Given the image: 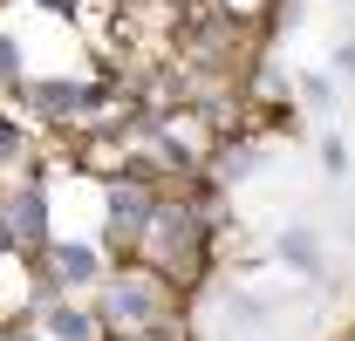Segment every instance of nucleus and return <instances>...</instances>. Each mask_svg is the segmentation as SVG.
<instances>
[{
    "mask_svg": "<svg viewBox=\"0 0 355 341\" xmlns=\"http://www.w3.org/2000/svg\"><path fill=\"white\" fill-rule=\"evenodd\" d=\"M137 253H144V266L178 294V287L198 280V266H205V225H198V212L178 205V198H157L150 218H144V232H137Z\"/></svg>",
    "mask_w": 355,
    "mask_h": 341,
    "instance_id": "1",
    "label": "nucleus"
},
{
    "mask_svg": "<svg viewBox=\"0 0 355 341\" xmlns=\"http://www.w3.org/2000/svg\"><path fill=\"white\" fill-rule=\"evenodd\" d=\"M96 321H103V328H130V335L144 341L150 328H164V321H171V287H164L150 266L116 273V280H110V294H103V307H96Z\"/></svg>",
    "mask_w": 355,
    "mask_h": 341,
    "instance_id": "2",
    "label": "nucleus"
},
{
    "mask_svg": "<svg viewBox=\"0 0 355 341\" xmlns=\"http://www.w3.org/2000/svg\"><path fill=\"white\" fill-rule=\"evenodd\" d=\"M42 328H48V341H103V321L83 314V307H69V300H48Z\"/></svg>",
    "mask_w": 355,
    "mask_h": 341,
    "instance_id": "3",
    "label": "nucleus"
},
{
    "mask_svg": "<svg viewBox=\"0 0 355 341\" xmlns=\"http://www.w3.org/2000/svg\"><path fill=\"white\" fill-rule=\"evenodd\" d=\"M150 205H157V198H150V184H137V177H116V184H110V218H116V225H130V239L144 232Z\"/></svg>",
    "mask_w": 355,
    "mask_h": 341,
    "instance_id": "4",
    "label": "nucleus"
},
{
    "mask_svg": "<svg viewBox=\"0 0 355 341\" xmlns=\"http://www.w3.org/2000/svg\"><path fill=\"white\" fill-rule=\"evenodd\" d=\"M280 259H287V266H301V273H321V246H314V232H308V225L280 232Z\"/></svg>",
    "mask_w": 355,
    "mask_h": 341,
    "instance_id": "5",
    "label": "nucleus"
},
{
    "mask_svg": "<svg viewBox=\"0 0 355 341\" xmlns=\"http://www.w3.org/2000/svg\"><path fill=\"white\" fill-rule=\"evenodd\" d=\"M321 164H328V177H342V170H349V150H342V137H328V143H321Z\"/></svg>",
    "mask_w": 355,
    "mask_h": 341,
    "instance_id": "6",
    "label": "nucleus"
},
{
    "mask_svg": "<svg viewBox=\"0 0 355 341\" xmlns=\"http://www.w3.org/2000/svg\"><path fill=\"white\" fill-rule=\"evenodd\" d=\"M14 157H21V130L0 116V164H14Z\"/></svg>",
    "mask_w": 355,
    "mask_h": 341,
    "instance_id": "7",
    "label": "nucleus"
},
{
    "mask_svg": "<svg viewBox=\"0 0 355 341\" xmlns=\"http://www.w3.org/2000/svg\"><path fill=\"white\" fill-rule=\"evenodd\" d=\"M335 103V89H328V76H308V110H328Z\"/></svg>",
    "mask_w": 355,
    "mask_h": 341,
    "instance_id": "8",
    "label": "nucleus"
},
{
    "mask_svg": "<svg viewBox=\"0 0 355 341\" xmlns=\"http://www.w3.org/2000/svg\"><path fill=\"white\" fill-rule=\"evenodd\" d=\"M232 321H246V328L266 321V300H232Z\"/></svg>",
    "mask_w": 355,
    "mask_h": 341,
    "instance_id": "9",
    "label": "nucleus"
},
{
    "mask_svg": "<svg viewBox=\"0 0 355 341\" xmlns=\"http://www.w3.org/2000/svg\"><path fill=\"white\" fill-rule=\"evenodd\" d=\"M225 14H253V7H260V0H219Z\"/></svg>",
    "mask_w": 355,
    "mask_h": 341,
    "instance_id": "10",
    "label": "nucleus"
},
{
    "mask_svg": "<svg viewBox=\"0 0 355 341\" xmlns=\"http://www.w3.org/2000/svg\"><path fill=\"white\" fill-rule=\"evenodd\" d=\"M0 69H14V48H7V42H0Z\"/></svg>",
    "mask_w": 355,
    "mask_h": 341,
    "instance_id": "11",
    "label": "nucleus"
},
{
    "mask_svg": "<svg viewBox=\"0 0 355 341\" xmlns=\"http://www.w3.org/2000/svg\"><path fill=\"white\" fill-rule=\"evenodd\" d=\"M0 341H42V335H14V328H7V335H0Z\"/></svg>",
    "mask_w": 355,
    "mask_h": 341,
    "instance_id": "12",
    "label": "nucleus"
}]
</instances>
